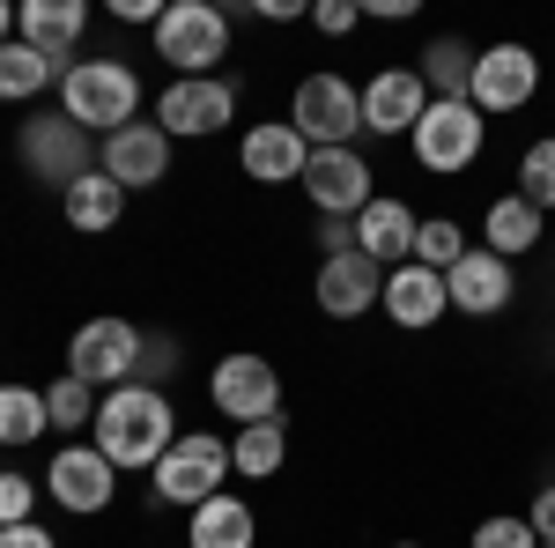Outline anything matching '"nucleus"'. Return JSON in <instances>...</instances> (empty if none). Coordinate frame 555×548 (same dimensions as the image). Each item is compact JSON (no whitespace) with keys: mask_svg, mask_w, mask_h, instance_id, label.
I'll list each match as a JSON object with an SVG mask.
<instances>
[{"mask_svg":"<svg viewBox=\"0 0 555 548\" xmlns=\"http://www.w3.org/2000/svg\"><path fill=\"white\" fill-rule=\"evenodd\" d=\"M89 445L119 467V474L156 467L178 445L171 393H164V385H119V393H104V400H96V422H89Z\"/></svg>","mask_w":555,"mask_h":548,"instance_id":"1","label":"nucleus"},{"mask_svg":"<svg viewBox=\"0 0 555 548\" xmlns=\"http://www.w3.org/2000/svg\"><path fill=\"white\" fill-rule=\"evenodd\" d=\"M60 112L82 133H119L141 112V75H133L127 60H75L60 75Z\"/></svg>","mask_w":555,"mask_h":548,"instance_id":"2","label":"nucleus"},{"mask_svg":"<svg viewBox=\"0 0 555 548\" xmlns=\"http://www.w3.org/2000/svg\"><path fill=\"white\" fill-rule=\"evenodd\" d=\"M156 60L171 67L178 82L215 75V67L230 60V15L208 8V0H171V8L156 15Z\"/></svg>","mask_w":555,"mask_h":548,"instance_id":"3","label":"nucleus"},{"mask_svg":"<svg viewBox=\"0 0 555 548\" xmlns=\"http://www.w3.org/2000/svg\"><path fill=\"white\" fill-rule=\"evenodd\" d=\"M149 474H156V505L201 511L208 497H222V482L237 474V467H230V437H215V430H178V445L149 467Z\"/></svg>","mask_w":555,"mask_h":548,"instance_id":"4","label":"nucleus"},{"mask_svg":"<svg viewBox=\"0 0 555 548\" xmlns=\"http://www.w3.org/2000/svg\"><path fill=\"white\" fill-rule=\"evenodd\" d=\"M481 141H489V119L474 112L467 97H429V112L415 119V133H408L415 164H423V170H437V178L467 170L474 156H481Z\"/></svg>","mask_w":555,"mask_h":548,"instance_id":"5","label":"nucleus"},{"mask_svg":"<svg viewBox=\"0 0 555 548\" xmlns=\"http://www.w3.org/2000/svg\"><path fill=\"white\" fill-rule=\"evenodd\" d=\"M289 127L311 149H356V133H363V89L348 82V75H304L297 104H289Z\"/></svg>","mask_w":555,"mask_h":548,"instance_id":"6","label":"nucleus"},{"mask_svg":"<svg viewBox=\"0 0 555 548\" xmlns=\"http://www.w3.org/2000/svg\"><path fill=\"white\" fill-rule=\"evenodd\" d=\"M15 156H23V170L38 178V186H75V178H89L96 170V149H89V133L67 119V112H38V119H23V133H15Z\"/></svg>","mask_w":555,"mask_h":548,"instance_id":"7","label":"nucleus"},{"mask_svg":"<svg viewBox=\"0 0 555 548\" xmlns=\"http://www.w3.org/2000/svg\"><path fill=\"white\" fill-rule=\"evenodd\" d=\"M133 364H141V327L133 319H82L75 341H67V379L82 385H133Z\"/></svg>","mask_w":555,"mask_h":548,"instance_id":"8","label":"nucleus"},{"mask_svg":"<svg viewBox=\"0 0 555 548\" xmlns=\"http://www.w3.org/2000/svg\"><path fill=\"white\" fill-rule=\"evenodd\" d=\"M208 400L237 422V430H245V422H274V416H282V371H274L267 356H253V348H237V356L215 364Z\"/></svg>","mask_w":555,"mask_h":548,"instance_id":"9","label":"nucleus"},{"mask_svg":"<svg viewBox=\"0 0 555 548\" xmlns=\"http://www.w3.org/2000/svg\"><path fill=\"white\" fill-rule=\"evenodd\" d=\"M237 119V89L222 75H193V82H171L156 97V127L171 141H201V133H222Z\"/></svg>","mask_w":555,"mask_h":548,"instance_id":"10","label":"nucleus"},{"mask_svg":"<svg viewBox=\"0 0 555 548\" xmlns=\"http://www.w3.org/2000/svg\"><path fill=\"white\" fill-rule=\"evenodd\" d=\"M533 89H541V60L526 52V44H489V52H474V82H467V104L489 119V112H518V104H533Z\"/></svg>","mask_w":555,"mask_h":548,"instance_id":"11","label":"nucleus"},{"mask_svg":"<svg viewBox=\"0 0 555 548\" xmlns=\"http://www.w3.org/2000/svg\"><path fill=\"white\" fill-rule=\"evenodd\" d=\"M304 193H311V208L319 215H356L378 201V186H371V164L356 156V149H311V164H304V178H297Z\"/></svg>","mask_w":555,"mask_h":548,"instance_id":"12","label":"nucleus"},{"mask_svg":"<svg viewBox=\"0 0 555 548\" xmlns=\"http://www.w3.org/2000/svg\"><path fill=\"white\" fill-rule=\"evenodd\" d=\"M44 489H52V505H67V511H82V519H89V511H104L112 497H119V467L104 460L96 445L75 437V445H60V453H52Z\"/></svg>","mask_w":555,"mask_h":548,"instance_id":"13","label":"nucleus"},{"mask_svg":"<svg viewBox=\"0 0 555 548\" xmlns=\"http://www.w3.org/2000/svg\"><path fill=\"white\" fill-rule=\"evenodd\" d=\"M96 170L104 178H119V186H164L171 178V133L156 127V119H133V127L104 133V149H96Z\"/></svg>","mask_w":555,"mask_h":548,"instance_id":"14","label":"nucleus"},{"mask_svg":"<svg viewBox=\"0 0 555 548\" xmlns=\"http://www.w3.org/2000/svg\"><path fill=\"white\" fill-rule=\"evenodd\" d=\"M429 112V89L415 67H385V75H371L363 82V133H415V119Z\"/></svg>","mask_w":555,"mask_h":548,"instance_id":"15","label":"nucleus"},{"mask_svg":"<svg viewBox=\"0 0 555 548\" xmlns=\"http://www.w3.org/2000/svg\"><path fill=\"white\" fill-rule=\"evenodd\" d=\"M378 296H385V267L378 259H363V253L319 259V311H326V319H363Z\"/></svg>","mask_w":555,"mask_h":548,"instance_id":"16","label":"nucleus"},{"mask_svg":"<svg viewBox=\"0 0 555 548\" xmlns=\"http://www.w3.org/2000/svg\"><path fill=\"white\" fill-rule=\"evenodd\" d=\"M237 164H245V178H259V186H289V178H304V164H311V141H304L289 119H259V127L237 141Z\"/></svg>","mask_w":555,"mask_h":548,"instance_id":"17","label":"nucleus"},{"mask_svg":"<svg viewBox=\"0 0 555 548\" xmlns=\"http://www.w3.org/2000/svg\"><path fill=\"white\" fill-rule=\"evenodd\" d=\"M444 296H452V311L496 319V311L512 304V259H496L489 245H467V259L444 275Z\"/></svg>","mask_w":555,"mask_h":548,"instance_id":"18","label":"nucleus"},{"mask_svg":"<svg viewBox=\"0 0 555 548\" xmlns=\"http://www.w3.org/2000/svg\"><path fill=\"white\" fill-rule=\"evenodd\" d=\"M415 222H423V215L408 208V201L378 193L371 208L356 215V253H363V259H378L385 275H392V267H408V259H415Z\"/></svg>","mask_w":555,"mask_h":548,"instance_id":"19","label":"nucleus"},{"mask_svg":"<svg viewBox=\"0 0 555 548\" xmlns=\"http://www.w3.org/2000/svg\"><path fill=\"white\" fill-rule=\"evenodd\" d=\"M378 304H385V319H392V327H408V334H423V327H437V319L452 311L444 275H429V267H415V259L385 275V296H378Z\"/></svg>","mask_w":555,"mask_h":548,"instance_id":"20","label":"nucleus"},{"mask_svg":"<svg viewBox=\"0 0 555 548\" xmlns=\"http://www.w3.org/2000/svg\"><path fill=\"white\" fill-rule=\"evenodd\" d=\"M82 30H89L82 0H23V8H15V38L38 44L44 60H60V67H67V52L82 44Z\"/></svg>","mask_w":555,"mask_h":548,"instance_id":"21","label":"nucleus"},{"mask_svg":"<svg viewBox=\"0 0 555 548\" xmlns=\"http://www.w3.org/2000/svg\"><path fill=\"white\" fill-rule=\"evenodd\" d=\"M60 208H67V222H75L82 238H104V230H119V215H127V186L104 178V170H89V178H75V186L60 193Z\"/></svg>","mask_w":555,"mask_h":548,"instance_id":"22","label":"nucleus"},{"mask_svg":"<svg viewBox=\"0 0 555 548\" xmlns=\"http://www.w3.org/2000/svg\"><path fill=\"white\" fill-rule=\"evenodd\" d=\"M541 222H548V215L533 208V201L496 193V201H489V215H481V245H489L496 259H518V253H533V245H541Z\"/></svg>","mask_w":555,"mask_h":548,"instance_id":"23","label":"nucleus"},{"mask_svg":"<svg viewBox=\"0 0 555 548\" xmlns=\"http://www.w3.org/2000/svg\"><path fill=\"white\" fill-rule=\"evenodd\" d=\"M253 534H259V526H253V505L222 489V497H208V505L193 511L185 548H253Z\"/></svg>","mask_w":555,"mask_h":548,"instance_id":"24","label":"nucleus"},{"mask_svg":"<svg viewBox=\"0 0 555 548\" xmlns=\"http://www.w3.org/2000/svg\"><path fill=\"white\" fill-rule=\"evenodd\" d=\"M60 75H67V67H60V60H44L38 44H23V38L0 44V104H30V97H44Z\"/></svg>","mask_w":555,"mask_h":548,"instance_id":"25","label":"nucleus"},{"mask_svg":"<svg viewBox=\"0 0 555 548\" xmlns=\"http://www.w3.org/2000/svg\"><path fill=\"white\" fill-rule=\"evenodd\" d=\"M282 460H289V430H282V416H274V422H245V430L230 437V467H237L245 482L282 474Z\"/></svg>","mask_w":555,"mask_h":548,"instance_id":"26","label":"nucleus"},{"mask_svg":"<svg viewBox=\"0 0 555 548\" xmlns=\"http://www.w3.org/2000/svg\"><path fill=\"white\" fill-rule=\"evenodd\" d=\"M423 89L429 97H467V82H474V44H460V38H429L423 44Z\"/></svg>","mask_w":555,"mask_h":548,"instance_id":"27","label":"nucleus"},{"mask_svg":"<svg viewBox=\"0 0 555 548\" xmlns=\"http://www.w3.org/2000/svg\"><path fill=\"white\" fill-rule=\"evenodd\" d=\"M44 430H52V416H44V393H30V385H0V445H38Z\"/></svg>","mask_w":555,"mask_h":548,"instance_id":"28","label":"nucleus"},{"mask_svg":"<svg viewBox=\"0 0 555 548\" xmlns=\"http://www.w3.org/2000/svg\"><path fill=\"white\" fill-rule=\"evenodd\" d=\"M467 259V230L452 222V215H429V222H415V267H429V275H452Z\"/></svg>","mask_w":555,"mask_h":548,"instance_id":"29","label":"nucleus"},{"mask_svg":"<svg viewBox=\"0 0 555 548\" xmlns=\"http://www.w3.org/2000/svg\"><path fill=\"white\" fill-rule=\"evenodd\" d=\"M44 416H52V430L75 445L89 422H96V385H82V379H60V385H44Z\"/></svg>","mask_w":555,"mask_h":548,"instance_id":"30","label":"nucleus"},{"mask_svg":"<svg viewBox=\"0 0 555 548\" xmlns=\"http://www.w3.org/2000/svg\"><path fill=\"white\" fill-rule=\"evenodd\" d=\"M518 201H533L541 215L555 208V133H548V141H533V149L518 156Z\"/></svg>","mask_w":555,"mask_h":548,"instance_id":"31","label":"nucleus"},{"mask_svg":"<svg viewBox=\"0 0 555 548\" xmlns=\"http://www.w3.org/2000/svg\"><path fill=\"white\" fill-rule=\"evenodd\" d=\"M178 371V341L171 334H141V364H133V385H164Z\"/></svg>","mask_w":555,"mask_h":548,"instance_id":"32","label":"nucleus"},{"mask_svg":"<svg viewBox=\"0 0 555 548\" xmlns=\"http://www.w3.org/2000/svg\"><path fill=\"white\" fill-rule=\"evenodd\" d=\"M474 548H541V534L526 519H512V511H496V519L474 526Z\"/></svg>","mask_w":555,"mask_h":548,"instance_id":"33","label":"nucleus"},{"mask_svg":"<svg viewBox=\"0 0 555 548\" xmlns=\"http://www.w3.org/2000/svg\"><path fill=\"white\" fill-rule=\"evenodd\" d=\"M30 511H38L30 474H0V526H30Z\"/></svg>","mask_w":555,"mask_h":548,"instance_id":"34","label":"nucleus"},{"mask_svg":"<svg viewBox=\"0 0 555 548\" xmlns=\"http://www.w3.org/2000/svg\"><path fill=\"white\" fill-rule=\"evenodd\" d=\"M311 23H319L326 38H348V30L363 23V0H319V8H311Z\"/></svg>","mask_w":555,"mask_h":548,"instance_id":"35","label":"nucleus"},{"mask_svg":"<svg viewBox=\"0 0 555 548\" xmlns=\"http://www.w3.org/2000/svg\"><path fill=\"white\" fill-rule=\"evenodd\" d=\"M334 253H356V222L348 215H319V259H334Z\"/></svg>","mask_w":555,"mask_h":548,"instance_id":"36","label":"nucleus"},{"mask_svg":"<svg viewBox=\"0 0 555 548\" xmlns=\"http://www.w3.org/2000/svg\"><path fill=\"white\" fill-rule=\"evenodd\" d=\"M526 526H533L541 541H555V482L541 489V497H533V511H526Z\"/></svg>","mask_w":555,"mask_h":548,"instance_id":"37","label":"nucleus"},{"mask_svg":"<svg viewBox=\"0 0 555 548\" xmlns=\"http://www.w3.org/2000/svg\"><path fill=\"white\" fill-rule=\"evenodd\" d=\"M0 548H60V541H52L38 519H30V526H0Z\"/></svg>","mask_w":555,"mask_h":548,"instance_id":"38","label":"nucleus"},{"mask_svg":"<svg viewBox=\"0 0 555 548\" xmlns=\"http://www.w3.org/2000/svg\"><path fill=\"white\" fill-rule=\"evenodd\" d=\"M112 15H119V23H149V30H156V15H164V8H156V0H112Z\"/></svg>","mask_w":555,"mask_h":548,"instance_id":"39","label":"nucleus"},{"mask_svg":"<svg viewBox=\"0 0 555 548\" xmlns=\"http://www.w3.org/2000/svg\"><path fill=\"white\" fill-rule=\"evenodd\" d=\"M253 15H267V23H304L311 8H297V0H253Z\"/></svg>","mask_w":555,"mask_h":548,"instance_id":"40","label":"nucleus"},{"mask_svg":"<svg viewBox=\"0 0 555 548\" xmlns=\"http://www.w3.org/2000/svg\"><path fill=\"white\" fill-rule=\"evenodd\" d=\"M363 15H385V23H408V15H415V0H363Z\"/></svg>","mask_w":555,"mask_h":548,"instance_id":"41","label":"nucleus"},{"mask_svg":"<svg viewBox=\"0 0 555 548\" xmlns=\"http://www.w3.org/2000/svg\"><path fill=\"white\" fill-rule=\"evenodd\" d=\"M15 38V0H0V44Z\"/></svg>","mask_w":555,"mask_h":548,"instance_id":"42","label":"nucleus"},{"mask_svg":"<svg viewBox=\"0 0 555 548\" xmlns=\"http://www.w3.org/2000/svg\"><path fill=\"white\" fill-rule=\"evenodd\" d=\"M400 548H415V541H400Z\"/></svg>","mask_w":555,"mask_h":548,"instance_id":"43","label":"nucleus"},{"mask_svg":"<svg viewBox=\"0 0 555 548\" xmlns=\"http://www.w3.org/2000/svg\"><path fill=\"white\" fill-rule=\"evenodd\" d=\"M541 548H555V541H541Z\"/></svg>","mask_w":555,"mask_h":548,"instance_id":"44","label":"nucleus"}]
</instances>
